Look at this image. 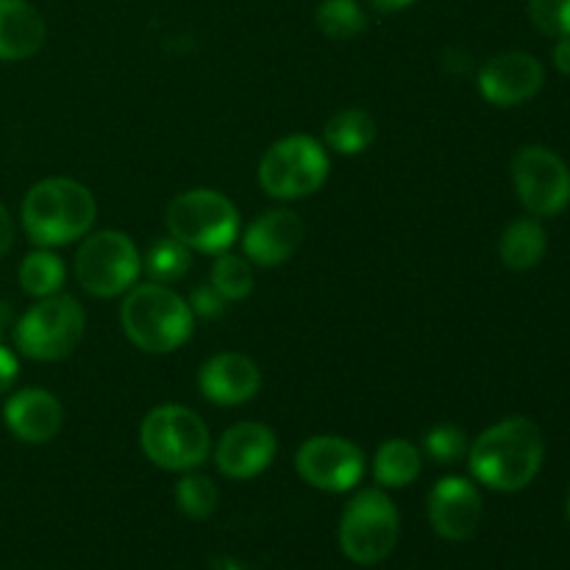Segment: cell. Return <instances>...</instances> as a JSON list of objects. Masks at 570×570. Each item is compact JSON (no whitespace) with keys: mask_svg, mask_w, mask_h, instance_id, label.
<instances>
[{"mask_svg":"<svg viewBox=\"0 0 570 570\" xmlns=\"http://www.w3.org/2000/svg\"><path fill=\"white\" fill-rule=\"evenodd\" d=\"M543 434L529 417L521 415L504 417L490 426L468 451L473 476L499 493H518L532 484L543 468Z\"/></svg>","mask_w":570,"mask_h":570,"instance_id":"6da1fadb","label":"cell"},{"mask_svg":"<svg viewBox=\"0 0 570 570\" xmlns=\"http://www.w3.org/2000/svg\"><path fill=\"white\" fill-rule=\"evenodd\" d=\"M95 215L92 193L72 178H45L22 200V228L39 248L76 243L92 228Z\"/></svg>","mask_w":570,"mask_h":570,"instance_id":"7a4b0ae2","label":"cell"},{"mask_svg":"<svg viewBox=\"0 0 570 570\" xmlns=\"http://www.w3.org/2000/svg\"><path fill=\"white\" fill-rule=\"evenodd\" d=\"M126 337L145 354H170L193 334V309L165 284H134L120 309Z\"/></svg>","mask_w":570,"mask_h":570,"instance_id":"3957f363","label":"cell"},{"mask_svg":"<svg viewBox=\"0 0 570 570\" xmlns=\"http://www.w3.org/2000/svg\"><path fill=\"white\" fill-rule=\"evenodd\" d=\"M145 456L161 471H193L206 462L212 438L206 423L193 410L178 404L156 406L139 426Z\"/></svg>","mask_w":570,"mask_h":570,"instance_id":"277c9868","label":"cell"},{"mask_svg":"<svg viewBox=\"0 0 570 570\" xmlns=\"http://www.w3.org/2000/svg\"><path fill=\"white\" fill-rule=\"evenodd\" d=\"M170 237L200 254H223L239 234L237 206L215 189H187L167 206Z\"/></svg>","mask_w":570,"mask_h":570,"instance_id":"5b68a950","label":"cell"},{"mask_svg":"<svg viewBox=\"0 0 570 570\" xmlns=\"http://www.w3.org/2000/svg\"><path fill=\"white\" fill-rule=\"evenodd\" d=\"M87 315L72 295L56 293L39 298L37 306L17 321L14 343L28 360L59 362L70 356L83 340Z\"/></svg>","mask_w":570,"mask_h":570,"instance_id":"8992f818","label":"cell"},{"mask_svg":"<svg viewBox=\"0 0 570 570\" xmlns=\"http://www.w3.org/2000/svg\"><path fill=\"white\" fill-rule=\"evenodd\" d=\"M332 161L317 139L293 134L267 148L259 161V184L271 198L298 200L326 184Z\"/></svg>","mask_w":570,"mask_h":570,"instance_id":"52a82bcc","label":"cell"},{"mask_svg":"<svg viewBox=\"0 0 570 570\" xmlns=\"http://www.w3.org/2000/svg\"><path fill=\"white\" fill-rule=\"evenodd\" d=\"M399 510L382 490H362L348 501L340 521V549L356 566L387 560L399 543Z\"/></svg>","mask_w":570,"mask_h":570,"instance_id":"ba28073f","label":"cell"},{"mask_svg":"<svg viewBox=\"0 0 570 570\" xmlns=\"http://www.w3.org/2000/svg\"><path fill=\"white\" fill-rule=\"evenodd\" d=\"M142 273L137 245L122 232L89 234L76 254V278L95 298L128 293Z\"/></svg>","mask_w":570,"mask_h":570,"instance_id":"9c48e42d","label":"cell"},{"mask_svg":"<svg viewBox=\"0 0 570 570\" xmlns=\"http://www.w3.org/2000/svg\"><path fill=\"white\" fill-rule=\"evenodd\" d=\"M512 181L534 217H554L570 204V170L554 150L529 145L512 159Z\"/></svg>","mask_w":570,"mask_h":570,"instance_id":"30bf717a","label":"cell"},{"mask_svg":"<svg viewBox=\"0 0 570 570\" xmlns=\"http://www.w3.org/2000/svg\"><path fill=\"white\" fill-rule=\"evenodd\" d=\"M295 468L306 484L326 493H345L365 476V454L360 445L334 434L309 438L295 454Z\"/></svg>","mask_w":570,"mask_h":570,"instance_id":"8fae6325","label":"cell"},{"mask_svg":"<svg viewBox=\"0 0 570 570\" xmlns=\"http://www.w3.org/2000/svg\"><path fill=\"white\" fill-rule=\"evenodd\" d=\"M484 504L476 484L462 476H445L429 493V521L440 538L460 543L471 540L482 523Z\"/></svg>","mask_w":570,"mask_h":570,"instance_id":"7c38bea8","label":"cell"},{"mask_svg":"<svg viewBox=\"0 0 570 570\" xmlns=\"http://www.w3.org/2000/svg\"><path fill=\"white\" fill-rule=\"evenodd\" d=\"M543 65L532 53H501L479 72V92L493 106H518L534 98L543 87Z\"/></svg>","mask_w":570,"mask_h":570,"instance_id":"4fadbf2b","label":"cell"},{"mask_svg":"<svg viewBox=\"0 0 570 570\" xmlns=\"http://www.w3.org/2000/svg\"><path fill=\"white\" fill-rule=\"evenodd\" d=\"M276 434L262 423H237L220 438L215 451L217 468L228 479H254L276 460Z\"/></svg>","mask_w":570,"mask_h":570,"instance_id":"5bb4252c","label":"cell"},{"mask_svg":"<svg viewBox=\"0 0 570 570\" xmlns=\"http://www.w3.org/2000/svg\"><path fill=\"white\" fill-rule=\"evenodd\" d=\"M304 220L293 209H271L245 228L243 248L254 265L278 267L304 243Z\"/></svg>","mask_w":570,"mask_h":570,"instance_id":"9a60e30c","label":"cell"},{"mask_svg":"<svg viewBox=\"0 0 570 570\" xmlns=\"http://www.w3.org/2000/svg\"><path fill=\"white\" fill-rule=\"evenodd\" d=\"M198 387L212 404L239 406L248 404L262 387V373L250 356L226 351L204 362L198 373Z\"/></svg>","mask_w":570,"mask_h":570,"instance_id":"2e32d148","label":"cell"},{"mask_svg":"<svg viewBox=\"0 0 570 570\" xmlns=\"http://www.w3.org/2000/svg\"><path fill=\"white\" fill-rule=\"evenodd\" d=\"M3 417L9 432L17 440L31 445L50 443L61 432L65 410L53 393L42 387H28L11 395L3 406Z\"/></svg>","mask_w":570,"mask_h":570,"instance_id":"e0dca14e","label":"cell"},{"mask_svg":"<svg viewBox=\"0 0 570 570\" xmlns=\"http://www.w3.org/2000/svg\"><path fill=\"white\" fill-rule=\"evenodd\" d=\"M45 45V20L26 0H0V61H20Z\"/></svg>","mask_w":570,"mask_h":570,"instance_id":"ac0fdd59","label":"cell"},{"mask_svg":"<svg viewBox=\"0 0 570 570\" xmlns=\"http://www.w3.org/2000/svg\"><path fill=\"white\" fill-rule=\"evenodd\" d=\"M546 228L538 220H515L507 226V232L501 234L499 254L510 271H532L540 259L546 256Z\"/></svg>","mask_w":570,"mask_h":570,"instance_id":"d6986e66","label":"cell"},{"mask_svg":"<svg viewBox=\"0 0 570 570\" xmlns=\"http://www.w3.org/2000/svg\"><path fill=\"white\" fill-rule=\"evenodd\" d=\"M421 473V451L412 445L410 440L395 438L382 443L376 451V462H373V476L384 488H406Z\"/></svg>","mask_w":570,"mask_h":570,"instance_id":"ffe728a7","label":"cell"},{"mask_svg":"<svg viewBox=\"0 0 570 570\" xmlns=\"http://www.w3.org/2000/svg\"><path fill=\"white\" fill-rule=\"evenodd\" d=\"M376 137V122L362 109H343L326 122V142L343 156L362 154Z\"/></svg>","mask_w":570,"mask_h":570,"instance_id":"44dd1931","label":"cell"},{"mask_svg":"<svg viewBox=\"0 0 570 570\" xmlns=\"http://www.w3.org/2000/svg\"><path fill=\"white\" fill-rule=\"evenodd\" d=\"M65 262L50 250H33L20 265V284L31 298L56 295L65 284Z\"/></svg>","mask_w":570,"mask_h":570,"instance_id":"7402d4cb","label":"cell"},{"mask_svg":"<svg viewBox=\"0 0 570 570\" xmlns=\"http://www.w3.org/2000/svg\"><path fill=\"white\" fill-rule=\"evenodd\" d=\"M317 28L326 33L328 39H354L356 33L365 31L367 17L356 0H323L317 6Z\"/></svg>","mask_w":570,"mask_h":570,"instance_id":"603a6c76","label":"cell"},{"mask_svg":"<svg viewBox=\"0 0 570 570\" xmlns=\"http://www.w3.org/2000/svg\"><path fill=\"white\" fill-rule=\"evenodd\" d=\"M145 271L156 284L178 282L189 271V248L176 237L159 239L150 245L148 256H145Z\"/></svg>","mask_w":570,"mask_h":570,"instance_id":"cb8c5ba5","label":"cell"},{"mask_svg":"<svg viewBox=\"0 0 570 570\" xmlns=\"http://www.w3.org/2000/svg\"><path fill=\"white\" fill-rule=\"evenodd\" d=\"M212 287L223 295L226 301H243L248 298L254 289V271H250L248 259L234 254L217 256L212 265Z\"/></svg>","mask_w":570,"mask_h":570,"instance_id":"d4e9b609","label":"cell"},{"mask_svg":"<svg viewBox=\"0 0 570 570\" xmlns=\"http://www.w3.org/2000/svg\"><path fill=\"white\" fill-rule=\"evenodd\" d=\"M176 501L181 507L184 515L204 521L217 510V488L209 476L204 473H187L181 482L176 484Z\"/></svg>","mask_w":570,"mask_h":570,"instance_id":"484cf974","label":"cell"},{"mask_svg":"<svg viewBox=\"0 0 570 570\" xmlns=\"http://www.w3.org/2000/svg\"><path fill=\"white\" fill-rule=\"evenodd\" d=\"M529 20L546 37H570V0H529Z\"/></svg>","mask_w":570,"mask_h":570,"instance_id":"4316f807","label":"cell"},{"mask_svg":"<svg viewBox=\"0 0 570 570\" xmlns=\"http://www.w3.org/2000/svg\"><path fill=\"white\" fill-rule=\"evenodd\" d=\"M423 451L432 456L440 465H454L456 460H462L468 451L465 432L456 426H434L432 432L423 440Z\"/></svg>","mask_w":570,"mask_h":570,"instance_id":"83f0119b","label":"cell"},{"mask_svg":"<svg viewBox=\"0 0 570 570\" xmlns=\"http://www.w3.org/2000/svg\"><path fill=\"white\" fill-rule=\"evenodd\" d=\"M187 304H189V309H193V315L206 317V321H215V317H220L223 312H226L228 301L223 298V295L217 293L212 284H200V287L193 289V295H189Z\"/></svg>","mask_w":570,"mask_h":570,"instance_id":"f1b7e54d","label":"cell"},{"mask_svg":"<svg viewBox=\"0 0 570 570\" xmlns=\"http://www.w3.org/2000/svg\"><path fill=\"white\" fill-rule=\"evenodd\" d=\"M17 373H20V362L6 345H0V395L9 393L11 384L17 382Z\"/></svg>","mask_w":570,"mask_h":570,"instance_id":"f546056e","label":"cell"},{"mask_svg":"<svg viewBox=\"0 0 570 570\" xmlns=\"http://www.w3.org/2000/svg\"><path fill=\"white\" fill-rule=\"evenodd\" d=\"M11 239H14V223H11L6 206L0 204V256L11 248Z\"/></svg>","mask_w":570,"mask_h":570,"instance_id":"4dcf8cb0","label":"cell"},{"mask_svg":"<svg viewBox=\"0 0 570 570\" xmlns=\"http://www.w3.org/2000/svg\"><path fill=\"white\" fill-rule=\"evenodd\" d=\"M554 67L560 72H566V76H570V37L557 39V45H554Z\"/></svg>","mask_w":570,"mask_h":570,"instance_id":"1f68e13d","label":"cell"},{"mask_svg":"<svg viewBox=\"0 0 570 570\" xmlns=\"http://www.w3.org/2000/svg\"><path fill=\"white\" fill-rule=\"evenodd\" d=\"M412 3H415V0H371V6L376 11H401Z\"/></svg>","mask_w":570,"mask_h":570,"instance_id":"d6a6232c","label":"cell"},{"mask_svg":"<svg viewBox=\"0 0 570 570\" xmlns=\"http://www.w3.org/2000/svg\"><path fill=\"white\" fill-rule=\"evenodd\" d=\"M9 323H11V309H9V304H3V301H0V337H3V332L9 328Z\"/></svg>","mask_w":570,"mask_h":570,"instance_id":"836d02e7","label":"cell"},{"mask_svg":"<svg viewBox=\"0 0 570 570\" xmlns=\"http://www.w3.org/2000/svg\"><path fill=\"white\" fill-rule=\"evenodd\" d=\"M568 521H570V493H568Z\"/></svg>","mask_w":570,"mask_h":570,"instance_id":"e575fe53","label":"cell"}]
</instances>
